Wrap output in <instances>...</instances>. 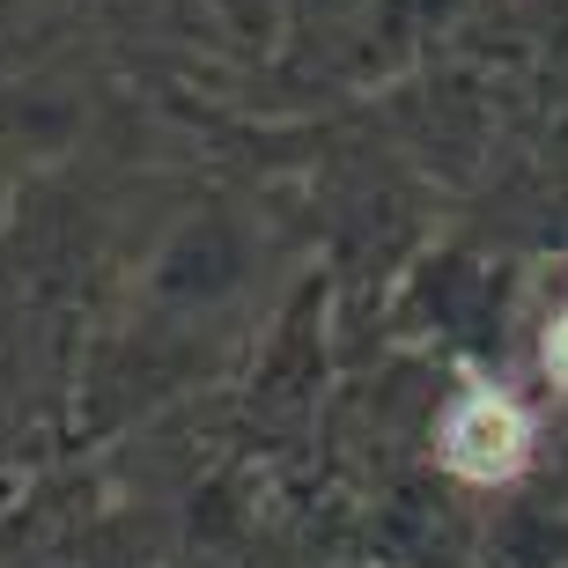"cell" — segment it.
<instances>
[{
  "label": "cell",
  "mask_w": 568,
  "mask_h": 568,
  "mask_svg": "<svg viewBox=\"0 0 568 568\" xmlns=\"http://www.w3.org/2000/svg\"><path fill=\"white\" fill-rule=\"evenodd\" d=\"M539 355H547V377H554V384L568 392V311H561V317L547 325V347H539Z\"/></svg>",
  "instance_id": "2"
},
{
  "label": "cell",
  "mask_w": 568,
  "mask_h": 568,
  "mask_svg": "<svg viewBox=\"0 0 568 568\" xmlns=\"http://www.w3.org/2000/svg\"><path fill=\"white\" fill-rule=\"evenodd\" d=\"M436 450H443V465H450L458 480L495 487V480H509V473L531 458V422H525V406L509 399V392H495V384H473V392H465V399L443 414Z\"/></svg>",
  "instance_id": "1"
}]
</instances>
